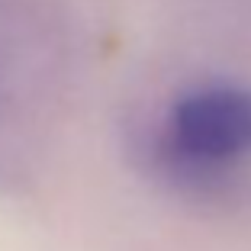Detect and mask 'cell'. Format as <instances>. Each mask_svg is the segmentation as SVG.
<instances>
[{
  "label": "cell",
  "mask_w": 251,
  "mask_h": 251,
  "mask_svg": "<svg viewBox=\"0 0 251 251\" xmlns=\"http://www.w3.org/2000/svg\"><path fill=\"white\" fill-rule=\"evenodd\" d=\"M155 158L180 187L219 190L251 158V90L197 87L174 100L155 139Z\"/></svg>",
  "instance_id": "1"
}]
</instances>
